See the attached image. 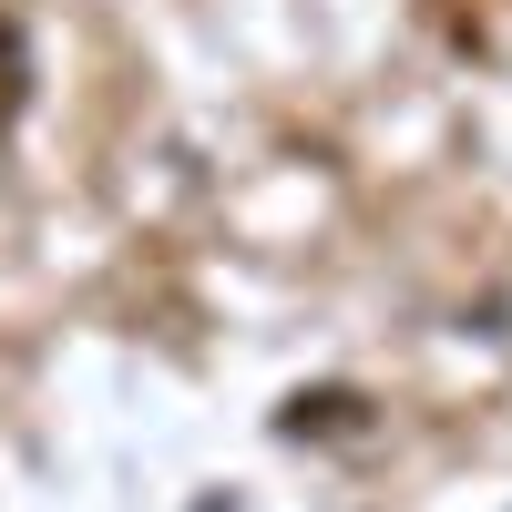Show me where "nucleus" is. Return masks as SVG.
Masks as SVG:
<instances>
[{
  "instance_id": "1",
  "label": "nucleus",
  "mask_w": 512,
  "mask_h": 512,
  "mask_svg": "<svg viewBox=\"0 0 512 512\" xmlns=\"http://www.w3.org/2000/svg\"><path fill=\"white\" fill-rule=\"evenodd\" d=\"M349 410H359L349 390H318V400H287V431H297V441H308V431H349Z\"/></svg>"
}]
</instances>
